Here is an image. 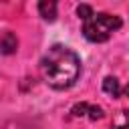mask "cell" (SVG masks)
Segmentation results:
<instances>
[{
	"mask_svg": "<svg viewBox=\"0 0 129 129\" xmlns=\"http://www.w3.org/2000/svg\"><path fill=\"white\" fill-rule=\"evenodd\" d=\"M40 75L44 83L56 91L73 87L81 75V58L62 44H52L40 58Z\"/></svg>",
	"mask_w": 129,
	"mask_h": 129,
	"instance_id": "cell-1",
	"label": "cell"
},
{
	"mask_svg": "<svg viewBox=\"0 0 129 129\" xmlns=\"http://www.w3.org/2000/svg\"><path fill=\"white\" fill-rule=\"evenodd\" d=\"M121 18L115 14H107V12H99L93 14L91 18H87L83 22V34L89 42H105L113 36L115 30L121 28Z\"/></svg>",
	"mask_w": 129,
	"mask_h": 129,
	"instance_id": "cell-2",
	"label": "cell"
},
{
	"mask_svg": "<svg viewBox=\"0 0 129 129\" xmlns=\"http://www.w3.org/2000/svg\"><path fill=\"white\" fill-rule=\"evenodd\" d=\"M18 48V38L14 32H4V36L0 38V52L2 54H12Z\"/></svg>",
	"mask_w": 129,
	"mask_h": 129,
	"instance_id": "cell-3",
	"label": "cell"
},
{
	"mask_svg": "<svg viewBox=\"0 0 129 129\" xmlns=\"http://www.w3.org/2000/svg\"><path fill=\"white\" fill-rule=\"evenodd\" d=\"M38 12L44 20H54L56 18V2L54 0H40L38 2Z\"/></svg>",
	"mask_w": 129,
	"mask_h": 129,
	"instance_id": "cell-4",
	"label": "cell"
},
{
	"mask_svg": "<svg viewBox=\"0 0 129 129\" xmlns=\"http://www.w3.org/2000/svg\"><path fill=\"white\" fill-rule=\"evenodd\" d=\"M103 91H105L107 95H111V97H119V95H121V85H119V81H117L115 77H105V81H103Z\"/></svg>",
	"mask_w": 129,
	"mask_h": 129,
	"instance_id": "cell-5",
	"label": "cell"
},
{
	"mask_svg": "<svg viewBox=\"0 0 129 129\" xmlns=\"http://www.w3.org/2000/svg\"><path fill=\"white\" fill-rule=\"evenodd\" d=\"M77 14H79V18L85 22V20H87V18H91L95 12H93V8H91L89 4H79V6H77Z\"/></svg>",
	"mask_w": 129,
	"mask_h": 129,
	"instance_id": "cell-6",
	"label": "cell"
},
{
	"mask_svg": "<svg viewBox=\"0 0 129 129\" xmlns=\"http://www.w3.org/2000/svg\"><path fill=\"white\" fill-rule=\"evenodd\" d=\"M87 115H89V119H93V121H97V119H103V109L99 107V105H89V111H87Z\"/></svg>",
	"mask_w": 129,
	"mask_h": 129,
	"instance_id": "cell-7",
	"label": "cell"
},
{
	"mask_svg": "<svg viewBox=\"0 0 129 129\" xmlns=\"http://www.w3.org/2000/svg\"><path fill=\"white\" fill-rule=\"evenodd\" d=\"M87 111H89V103H77V105L71 109V113H73L75 117H85Z\"/></svg>",
	"mask_w": 129,
	"mask_h": 129,
	"instance_id": "cell-8",
	"label": "cell"
},
{
	"mask_svg": "<svg viewBox=\"0 0 129 129\" xmlns=\"http://www.w3.org/2000/svg\"><path fill=\"white\" fill-rule=\"evenodd\" d=\"M117 129H127V125H119V127H117Z\"/></svg>",
	"mask_w": 129,
	"mask_h": 129,
	"instance_id": "cell-9",
	"label": "cell"
}]
</instances>
